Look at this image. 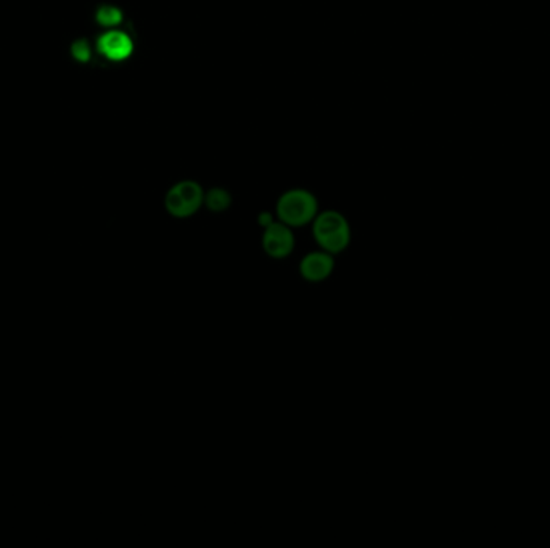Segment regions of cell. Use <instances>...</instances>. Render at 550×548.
Masks as SVG:
<instances>
[{
  "mask_svg": "<svg viewBox=\"0 0 550 548\" xmlns=\"http://www.w3.org/2000/svg\"><path fill=\"white\" fill-rule=\"evenodd\" d=\"M73 55L78 61H87L91 58V47L86 41H76L73 45Z\"/></svg>",
  "mask_w": 550,
  "mask_h": 548,
  "instance_id": "cell-9",
  "label": "cell"
},
{
  "mask_svg": "<svg viewBox=\"0 0 550 548\" xmlns=\"http://www.w3.org/2000/svg\"><path fill=\"white\" fill-rule=\"evenodd\" d=\"M264 253L275 261L287 259L295 249V235L293 229L283 222L274 221L269 227L263 229L261 237Z\"/></svg>",
  "mask_w": 550,
  "mask_h": 548,
  "instance_id": "cell-4",
  "label": "cell"
},
{
  "mask_svg": "<svg viewBox=\"0 0 550 548\" xmlns=\"http://www.w3.org/2000/svg\"><path fill=\"white\" fill-rule=\"evenodd\" d=\"M274 221H275V219H274V216H272L269 211H263V213H259V216H258V224H259L263 229L269 227Z\"/></svg>",
  "mask_w": 550,
  "mask_h": 548,
  "instance_id": "cell-10",
  "label": "cell"
},
{
  "mask_svg": "<svg viewBox=\"0 0 550 548\" xmlns=\"http://www.w3.org/2000/svg\"><path fill=\"white\" fill-rule=\"evenodd\" d=\"M312 237L319 245V249L327 253H343L351 243V227L345 216L338 211H324L312 221Z\"/></svg>",
  "mask_w": 550,
  "mask_h": 548,
  "instance_id": "cell-1",
  "label": "cell"
},
{
  "mask_svg": "<svg viewBox=\"0 0 550 548\" xmlns=\"http://www.w3.org/2000/svg\"><path fill=\"white\" fill-rule=\"evenodd\" d=\"M97 23L107 29H113L116 26L123 21V13L121 10L116 9L113 5H103L97 10Z\"/></svg>",
  "mask_w": 550,
  "mask_h": 548,
  "instance_id": "cell-8",
  "label": "cell"
},
{
  "mask_svg": "<svg viewBox=\"0 0 550 548\" xmlns=\"http://www.w3.org/2000/svg\"><path fill=\"white\" fill-rule=\"evenodd\" d=\"M335 270V256L324 249L304 254L300 262V275L309 283H322L332 277Z\"/></svg>",
  "mask_w": 550,
  "mask_h": 548,
  "instance_id": "cell-5",
  "label": "cell"
},
{
  "mask_svg": "<svg viewBox=\"0 0 550 548\" xmlns=\"http://www.w3.org/2000/svg\"><path fill=\"white\" fill-rule=\"evenodd\" d=\"M134 44L127 34L118 29H110L99 39V52L111 61H123L131 57Z\"/></svg>",
  "mask_w": 550,
  "mask_h": 548,
  "instance_id": "cell-6",
  "label": "cell"
},
{
  "mask_svg": "<svg viewBox=\"0 0 550 548\" xmlns=\"http://www.w3.org/2000/svg\"><path fill=\"white\" fill-rule=\"evenodd\" d=\"M203 205L213 213H222L229 209V206L232 205V197L227 190L214 187L209 192H206Z\"/></svg>",
  "mask_w": 550,
  "mask_h": 548,
  "instance_id": "cell-7",
  "label": "cell"
},
{
  "mask_svg": "<svg viewBox=\"0 0 550 548\" xmlns=\"http://www.w3.org/2000/svg\"><path fill=\"white\" fill-rule=\"evenodd\" d=\"M205 201V192L193 180H182L166 193V211L176 219H187L197 213Z\"/></svg>",
  "mask_w": 550,
  "mask_h": 548,
  "instance_id": "cell-3",
  "label": "cell"
},
{
  "mask_svg": "<svg viewBox=\"0 0 550 548\" xmlns=\"http://www.w3.org/2000/svg\"><path fill=\"white\" fill-rule=\"evenodd\" d=\"M275 213L280 222L287 224L291 229L304 227L312 224L319 214L317 198L311 192L304 189H293L285 192L277 201Z\"/></svg>",
  "mask_w": 550,
  "mask_h": 548,
  "instance_id": "cell-2",
  "label": "cell"
}]
</instances>
